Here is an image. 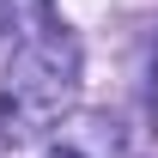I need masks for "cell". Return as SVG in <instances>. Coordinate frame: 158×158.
I'll return each instance as SVG.
<instances>
[{
    "label": "cell",
    "mask_w": 158,
    "mask_h": 158,
    "mask_svg": "<svg viewBox=\"0 0 158 158\" xmlns=\"http://www.w3.org/2000/svg\"><path fill=\"white\" fill-rule=\"evenodd\" d=\"M0 6L12 12V24H31V31L49 24V0H0Z\"/></svg>",
    "instance_id": "obj_2"
},
{
    "label": "cell",
    "mask_w": 158,
    "mask_h": 158,
    "mask_svg": "<svg viewBox=\"0 0 158 158\" xmlns=\"http://www.w3.org/2000/svg\"><path fill=\"white\" fill-rule=\"evenodd\" d=\"M79 98V43L61 31V24H43L24 37V49L6 67V85H0V122H6V140H31L43 128H55Z\"/></svg>",
    "instance_id": "obj_1"
},
{
    "label": "cell",
    "mask_w": 158,
    "mask_h": 158,
    "mask_svg": "<svg viewBox=\"0 0 158 158\" xmlns=\"http://www.w3.org/2000/svg\"><path fill=\"white\" fill-rule=\"evenodd\" d=\"M43 158H85V152H73V146H55V152H43Z\"/></svg>",
    "instance_id": "obj_3"
}]
</instances>
